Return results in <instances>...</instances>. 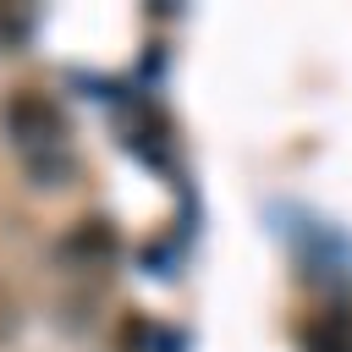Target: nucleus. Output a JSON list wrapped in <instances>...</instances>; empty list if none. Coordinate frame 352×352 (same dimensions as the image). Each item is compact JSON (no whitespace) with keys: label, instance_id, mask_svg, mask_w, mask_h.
I'll return each instance as SVG.
<instances>
[{"label":"nucleus","instance_id":"obj_1","mask_svg":"<svg viewBox=\"0 0 352 352\" xmlns=\"http://www.w3.org/2000/svg\"><path fill=\"white\" fill-rule=\"evenodd\" d=\"M0 126H6V138L16 143L22 160H38V154L66 148V121H60V110H55L44 94H33V88H22V94L6 99Z\"/></svg>","mask_w":352,"mask_h":352},{"label":"nucleus","instance_id":"obj_2","mask_svg":"<svg viewBox=\"0 0 352 352\" xmlns=\"http://www.w3.org/2000/svg\"><path fill=\"white\" fill-rule=\"evenodd\" d=\"M308 352H352V324L341 314H319L308 330Z\"/></svg>","mask_w":352,"mask_h":352}]
</instances>
